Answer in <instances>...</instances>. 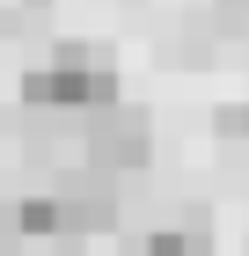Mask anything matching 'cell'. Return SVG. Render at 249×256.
<instances>
[{"label": "cell", "instance_id": "cell-6", "mask_svg": "<svg viewBox=\"0 0 249 256\" xmlns=\"http://www.w3.org/2000/svg\"><path fill=\"white\" fill-rule=\"evenodd\" d=\"M139 256H147V249H139Z\"/></svg>", "mask_w": 249, "mask_h": 256}, {"label": "cell", "instance_id": "cell-2", "mask_svg": "<svg viewBox=\"0 0 249 256\" xmlns=\"http://www.w3.org/2000/svg\"><path fill=\"white\" fill-rule=\"evenodd\" d=\"M154 154V132H147V118L139 110H103L96 124H88V161L96 168H139V161Z\"/></svg>", "mask_w": 249, "mask_h": 256}, {"label": "cell", "instance_id": "cell-4", "mask_svg": "<svg viewBox=\"0 0 249 256\" xmlns=\"http://www.w3.org/2000/svg\"><path fill=\"white\" fill-rule=\"evenodd\" d=\"M212 124H220V139H249V102H227Z\"/></svg>", "mask_w": 249, "mask_h": 256}, {"label": "cell", "instance_id": "cell-3", "mask_svg": "<svg viewBox=\"0 0 249 256\" xmlns=\"http://www.w3.org/2000/svg\"><path fill=\"white\" fill-rule=\"evenodd\" d=\"M15 227L30 242H74V198L52 190V198H22L15 205Z\"/></svg>", "mask_w": 249, "mask_h": 256}, {"label": "cell", "instance_id": "cell-5", "mask_svg": "<svg viewBox=\"0 0 249 256\" xmlns=\"http://www.w3.org/2000/svg\"><path fill=\"white\" fill-rule=\"evenodd\" d=\"M220 22H227L234 37H249V0H220Z\"/></svg>", "mask_w": 249, "mask_h": 256}, {"label": "cell", "instance_id": "cell-1", "mask_svg": "<svg viewBox=\"0 0 249 256\" xmlns=\"http://www.w3.org/2000/svg\"><path fill=\"white\" fill-rule=\"evenodd\" d=\"M22 102L30 110H117V66L103 52H59L52 66H30L22 74Z\"/></svg>", "mask_w": 249, "mask_h": 256}]
</instances>
